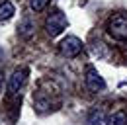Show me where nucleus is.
Returning <instances> with one entry per match:
<instances>
[{
    "instance_id": "f257e3e1",
    "label": "nucleus",
    "mask_w": 127,
    "mask_h": 125,
    "mask_svg": "<svg viewBox=\"0 0 127 125\" xmlns=\"http://www.w3.org/2000/svg\"><path fill=\"white\" fill-rule=\"evenodd\" d=\"M68 26V20L61 10H53L45 20V31L51 37H57L59 33H63V30Z\"/></svg>"
},
{
    "instance_id": "f03ea898",
    "label": "nucleus",
    "mask_w": 127,
    "mask_h": 125,
    "mask_svg": "<svg viewBox=\"0 0 127 125\" xmlns=\"http://www.w3.org/2000/svg\"><path fill=\"white\" fill-rule=\"evenodd\" d=\"M108 31H110L111 37L119 39V41H125L127 39V14L119 12V14H113L108 22Z\"/></svg>"
},
{
    "instance_id": "7ed1b4c3",
    "label": "nucleus",
    "mask_w": 127,
    "mask_h": 125,
    "mask_svg": "<svg viewBox=\"0 0 127 125\" xmlns=\"http://www.w3.org/2000/svg\"><path fill=\"white\" fill-rule=\"evenodd\" d=\"M82 41H80L78 37H74V35H68V37H64L63 41L59 43V51H61V55L66 57V59H72V57H76L80 55V51H82Z\"/></svg>"
},
{
    "instance_id": "20e7f679",
    "label": "nucleus",
    "mask_w": 127,
    "mask_h": 125,
    "mask_svg": "<svg viewBox=\"0 0 127 125\" xmlns=\"http://www.w3.org/2000/svg\"><path fill=\"white\" fill-rule=\"evenodd\" d=\"M84 82H86V88L90 92H102V90H106V82H104V78L100 76V72L96 70L94 66H88L86 68Z\"/></svg>"
},
{
    "instance_id": "39448f33",
    "label": "nucleus",
    "mask_w": 127,
    "mask_h": 125,
    "mask_svg": "<svg viewBox=\"0 0 127 125\" xmlns=\"http://www.w3.org/2000/svg\"><path fill=\"white\" fill-rule=\"evenodd\" d=\"M26 70H14L12 72V76L8 78V94L10 96H14V94H18L20 90H22V86L26 84Z\"/></svg>"
},
{
    "instance_id": "423d86ee",
    "label": "nucleus",
    "mask_w": 127,
    "mask_h": 125,
    "mask_svg": "<svg viewBox=\"0 0 127 125\" xmlns=\"http://www.w3.org/2000/svg\"><path fill=\"white\" fill-rule=\"evenodd\" d=\"M106 125H127V109L125 108L113 109L106 119Z\"/></svg>"
},
{
    "instance_id": "0eeeda50",
    "label": "nucleus",
    "mask_w": 127,
    "mask_h": 125,
    "mask_svg": "<svg viewBox=\"0 0 127 125\" xmlns=\"http://www.w3.org/2000/svg\"><path fill=\"white\" fill-rule=\"evenodd\" d=\"M18 31H20V37L30 39L33 33H35V20H32L30 16L24 18V20L20 22V26H18Z\"/></svg>"
},
{
    "instance_id": "6e6552de",
    "label": "nucleus",
    "mask_w": 127,
    "mask_h": 125,
    "mask_svg": "<svg viewBox=\"0 0 127 125\" xmlns=\"http://www.w3.org/2000/svg\"><path fill=\"white\" fill-rule=\"evenodd\" d=\"M88 125H106V117H104V109L96 108L88 113Z\"/></svg>"
},
{
    "instance_id": "1a4fd4ad",
    "label": "nucleus",
    "mask_w": 127,
    "mask_h": 125,
    "mask_svg": "<svg viewBox=\"0 0 127 125\" xmlns=\"http://www.w3.org/2000/svg\"><path fill=\"white\" fill-rule=\"evenodd\" d=\"M16 14V8H14V4L12 2H2L0 4V22H8L12 16Z\"/></svg>"
},
{
    "instance_id": "9d476101",
    "label": "nucleus",
    "mask_w": 127,
    "mask_h": 125,
    "mask_svg": "<svg viewBox=\"0 0 127 125\" xmlns=\"http://www.w3.org/2000/svg\"><path fill=\"white\" fill-rule=\"evenodd\" d=\"M92 55L98 57V59H108L110 57V51H108V47L104 45L102 41H94L92 43Z\"/></svg>"
},
{
    "instance_id": "9b49d317",
    "label": "nucleus",
    "mask_w": 127,
    "mask_h": 125,
    "mask_svg": "<svg viewBox=\"0 0 127 125\" xmlns=\"http://www.w3.org/2000/svg\"><path fill=\"white\" fill-rule=\"evenodd\" d=\"M47 4H49V0H30V8L33 12H41Z\"/></svg>"
},
{
    "instance_id": "f8f14e48",
    "label": "nucleus",
    "mask_w": 127,
    "mask_h": 125,
    "mask_svg": "<svg viewBox=\"0 0 127 125\" xmlns=\"http://www.w3.org/2000/svg\"><path fill=\"white\" fill-rule=\"evenodd\" d=\"M2 86H4V74L0 72V92H2Z\"/></svg>"
},
{
    "instance_id": "ddd939ff",
    "label": "nucleus",
    "mask_w": 127,
    "mask_h": 125,
    "mask_svg": "<svg viewBox=\"0 0 127 125\" xmlns=\"http://www.w3.org/2000/svg\"><path fill=\"white\" fill-rule=\"evenodd\" d=\"M2 62H4V51L0 49V64H2Z\"/></svg>"
}]
</instances>
